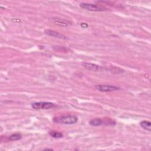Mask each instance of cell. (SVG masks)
<instances>
[{
    "label": "cell",
    "mask_w": 151,
    "mask_h": 151,
    "mask_svg": "<svg viewBox=\"0 0 151 151\" xmlns=\"http://www.w3.org/2000/svg\"><path fill=\"white\" fill-rule=\"evenodd\" d=\"M52 21L55 24L62 26V27H67L71 24V22L63 18H60L58 17H54L52 18Z\"/></svg>",
    "instance_id": "52a82bcc"
},
{
    "label": "cell",
    "mask_w": 151,
    "mask_h": 151,
    "mask_svg": "<svg viewBox=\"0 0 151 151\" xmlns=\"http://www.w3.org/2000/svg\"><path fill=\"white\" fill-rule=\"evenodd\" d=\"M44 32H45V34H47L49 36L55 37V38H59V39H63V40H67V37L66 36H65L64 35H63V34H61L58 32L53 31V30L45 29L44 31Z\"/></svg>",
    "instance_id": "8992f818"
},
{
    "label": "cell",
    "mask_w": 151,
    "mask_h": 151,
    "mask_svg": "<svg viewBox=\"0 0 151 151\" xmlns=\"http://www.w3.org/2000/svg\"><path fill=\"white\" fill-rule=\"evenodd\" d=\"M81 65L86 69L93 71H100L103 70V67H101L100 65L90 63L83 62L81 63Z\"/></svg>",
    "instance_id": "5b68a950"
},
{
    "label": "cell",
    "mask_w": 151,
    "mask_h": 151,
    "mask_svg": "<svg viewBox=\"0 0 151 151\" xmlns=\"http://www.w3.org/2000/svg\"><path fill=\"white\" fill-rule=\"evenodd\" d=\"M22 136L19 133H14L11 134L9 137V139L12 141H15V140H19L20 139H21Z\"/></svg>",
    "instance_id": "8fae6325"
},
{
    "label": "cell",
    "mask_w": 151,
    "mask_h": 151,
    "mask_svg": "<svg viewBox=\"0 0 151 151\" xmlns=\"http://www.w3.org/2000/svg\"><path fill=\"white\" fill-rule=\"evenodd\" d=\"M44 150H52V149H49V148H47V149H44Z\"/></svg>",
    "instance_id": "4fadbf2b"
},
{
    "label": "cell",
    "mask_w": 151,
    "mask_h": 151,
    "mask_svg": "<svg viewBox=\"0 0 151 151\" xmlns=\"http://www.w3.org/2000/svg\"><path fill=\"white\" fill-rule=\"evenodd\" d=\"M81 8L87 11H103L107 10L106 8H103L101 6H98L95 4H88V3H81L80 4Z\"/></svg>",
    "instance_id": "7a4b0ae2"
},
{
    "label": "cell",
    "mask_w": 151,
    "mask_h": 151,
    "mask_svg": "<svg viewBox=\"0 0 151 151\" xmlns=\"http://www.w3.org/2000/svg\"><path fill=\"white\" fill-rule=\"evenodd\" d=\"M89 124L93 126H99L104 124V120L100 118L93 119L89 122Z\"/></svg>",
    "instance_id": "ba28073f"
},
{
    "label": "cell",
    "mask_w": 151,
    "mask_h": 151,
    "mask_svg": "<svg viewBox=\"0 0 151 151\" xmlns=\"http://www.w3.org/2000/svg\"><path fill=\"white\" fill-rule=\"evenodd\" d=\"M55 106V104L51 102L46 101L35 102L31 105V107L34 109H49L51 108H53Z\"/></svg>",
    "instance_id": "3957f363"
},
{
    "label": "cell",
    "mask_w": 151,
    "mask_h": 151,
    "mask_svg": "<svg viewBox=\"0 0 151 151\" xmlns=\"http://www.w3.org/2000/svg\"><path fill=\"white\" fill-rule=\"evenodd\" d=\"M80 25H81V27L82 28H87V27H88V25H87V23H84V22L81 23Z\"/></svg>",
    "instance_id": "7c38bea8"
},
{
    "label": "cell",
    "mask_w": 151,
    "mask_h": 151,
    "mask_svg": "<svg viewBox=\"0 0 151 151\" xmlns=\"http://www.w3.org/2000/svg\"><path fill=\"white\" fill-rule=\"evenodd\" d=\"M77 117L76 116L67 114L53 119V121L56 123H61L64 124H73L77 122Z\"/></svg>",
    "instance_id": "6da1fadb"
},
{
    "label": "cell",
    "mask_w": 151,
    "mask_h": 151,
    "mask_svg": "<svg viewBox=\"0 0 151 151\" xmlns=\"http://www.w3.org/2000/svg\"><path fill=\"white\" fill-rule=\"evenodd\" d=\"M140 126L145 130L150 132L151 130V124L150 122L147 120H143L140 123Z\"/></svg>",
    "instance_id": "9c48e42d"
},
{
    "label": "cell",
    "mask_w": 151,
    "mask_h": 151,
    "mask_svg": "<svg viewBox=\"0 0 151 151\" xmlns=\"http://www.w3.org/2000/svg\"><path fill=\"white\" fill-rule=\"evenodd\" d=\"M95 88L102 92H110V91H116L120 89L119 87L114 86H111V85H96Z\"/></svg>",
    "instance_id": "277c9868"
},
{
    "label": "cell",
    "mask_w": 151,
    "mask_h": 151,
    "mask_svg": "<svg viewBox=\"0 0 151 151\" xmlns=\"http://www.w3.org/2000/svg\"><path fill=\"white\" fill-rule=\"evenodd\" d=\"M49 134L51 136L54 137V138H61L63 136V134L62 133H60L59 132L52 130L49 132Z\"/></svg>",
    "instance_id": "30bf717a"
}]
</instances>
